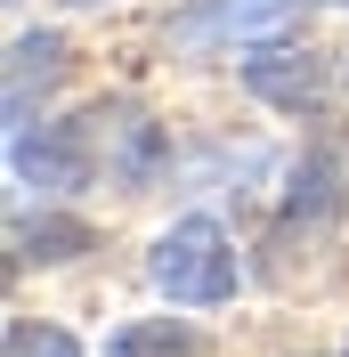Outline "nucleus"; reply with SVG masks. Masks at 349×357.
<instances>
[{
	"instance_id": "1",
	"label": "nucleus",
	"mask_w": 349,
	"mask_h": 357,
	"mask_svg": "<svg viewBox=\"0 0 349 357\" xmlns=\"http://www.w3.org/2000/svg\"><path fill=\"white\" fill-rule=\"evenodd\" d=\"M154 292L179 301V309H219L228 292H236V244L219 236V220H179L154 236V260H147Z\"/></svg>"
},
{
	"instance_id": "2",
	"label": "nucleus",
	"mask_w": 349,
	"mask_h": 357,
	"mask_svg": "<svg viewBox=\"0 0 349 357\" xmlns=\"http://www.w3.org/2000/svg\"><path fill=\"white\" fill-rule=\"evenodd\" d=\"M106 138H114V106L17 130V178L24 187H49V195H73V187H89V178L106 171Z\"/></svg>"
},
{
	"instance_id": "3",
	"label": "nucleus",
	"mask_w": 349,
	"mask_h": 357,
	"mask_svg": "<svg viewBox=\"0 0 349 357\" xmlns=\"http://www.w3.org/2000/svg\"><path fill=\"white\" fill-rule=\"evenodd\" d=\"M309 0H195L171 17V49H236V41H268L284 24H301Z\"/></svg>"
},
{
	"instance_id": "4",
	"label": "nucleus",
	"mask_w": 349,
	"mask_h": 357,
	"mask_svg": "<svg viewBox=\"0 0 349 357\" xmlns=\"http://www.w3.org/2000/svg\"><path fill=\"white\" fill-rule=\"evenodd\" d=\"M66 73V41L57 33H17V49H8V122L17 130H33V82H57Z\"/></svg>"
},
{
	"instance_id": "5",
	"label": "nucleus",
	"mask_w": 349,
	"mask_h": 357,
	"mask_svg": "<svg viewBox=\"0 0 349 357\" xmlns=\"http://www.w3.org/2000/svg\"><path fill=\"white\" fill-rule=\"evenodd\" d=\"M244 82L260 89V98H276V106H309V98L325 89V73H317V57H292V49H268V57H252V66H244Z\"/></svg>"
},
{
	"instance_id": "6",
	"label": "nucleus",
	"mask_w": 349,
	"mask_h": 357,
	"mask_svg": "<svg viewBox=\"0 0 349 357\" xmlns=\"http://www.w3.org/2000/svg\"><path fill=\"white\" fill-rule=\"evenodd\" d=\"M17 252L24 260H73V252H89V227L82 220H17Z\"/></svg>"
},
{
	"instance_id": "7",
	"label": "nucleus",
	"mask_w": 349,
	"mask_h": 357,
	"mask_svg": "<svg viewBox=\"0 0 349 357\" xmlns=\"http://www.w3.org/2000/svg\"><path fill=\"white\" fill-rule=\"evenodd\" d=\"M8 357H82V341L66 333V325H8Z\"/></svg>"
},
{
	"instance_id": "8",
	"label": "nucleus",
	"mask_w": 349,
	"mask_h": 357,
	"mask_svg": "<svg viewBox=\"0 0 349 357\" xmlns=\"http://www.w3.org/2000/svg\"><path fill=\"white\" fill-rule=\"evenodd\" d=\"M114 357H147V349H138L131 333H114ZM154 357H195V333H171V325H163V333H154Z\"/></svg>"
},
{
	"instance_id": "9",
	"label": "nucleus",
	"mask_w": 349,
	"mask_h": 357,
	"mask_svg": "<svg viewBox=\"0 0 349 357\" xmlns=\"http://www.w3.org/2000/svg\"><path fill=\"white\" fill-rule=\"evenodd\" d=\"M73 8H98V0H73Z\"/></svg>"
}]
</instances>
